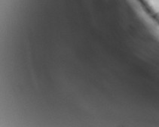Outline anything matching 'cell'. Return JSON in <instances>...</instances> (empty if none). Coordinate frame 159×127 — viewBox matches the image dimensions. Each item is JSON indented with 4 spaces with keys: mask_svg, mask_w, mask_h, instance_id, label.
Masks as SVG:
<instances>
[]
</instances>
